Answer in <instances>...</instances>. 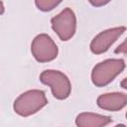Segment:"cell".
I'll list each match as a JSON object with an SVG mask.
<instances>
[{"instance_id":"5bb4252c","label":"cell","mask_w":127,"mask_h":127,"mask_svg":"<svg viewBox=\"0 0 127 127\" xmlns=\"http://www.w3.org/2000/svg\"><path fill=\"white\" fill-rule=\"evenodd\" d=\"M126 117H127V112H126Z\"/></svg>"},{"instance_id":"3957f363","label":"cell","mask_w":127,"mask_h":127,"mask_svg":"<svg viewBox=\"0 0 127 127\" xmlns=\"http://www.w3.org/2000/svg\"><path fill=\"white\" fill-rule=\"evenodd\" d=\"M42 83L51 87L53 95L60 100L65 99L69 96L71 91V84L68 77L60 70L47 69L40 75Z\"/></svg>"},{"instance_id":"30bf717a","label":"cell","mask_w":127,"mask_h":127,"mask_svg":"<svg viewBox=\"0 0 127 127\" xmlns=\"http://www.w3.org/2000/svg\"><path fill=\"white\" fill-rule=\"evenodd\" d=\"M115 54H127V38L125 39V41L120 44L115 50H114Z\"/></svg>"},{"instance_id":"4fadbf2b","label":"cell","mask_w":127,"mask_h":127,"mask_svg":"<svg viewBox=\"0 0 127 127\" xmlns=\"http://www.w3.org/2000/svg\"><path fill=\"white\" fill-rule=\"evenodd\" d=\"M115 127H126L125 125H123V124H118V125H116Z\"/></svg>"},{"instance_id":"6da1fadb","label":"cell","mask_w":127,"mask_h":127,"mask_svg":"<svg viewBox=\"0 0 127 127\" xmlns=\"http://www.w3.org/2000/svg\"><path fill=\"white\" fill-rule=\"evenodd\" d=\"M47 103L48 99L44 91L32 89L19 95L14 101L13 108L17 114L26 117L38 112Z\"/></svg>"},{"instance_id":"7a4b0ae2","label":"cell","mask_w":127,"mask_h":127,"mask_svg":"<svg viewBox=\"0 0 127 127\" xmlns=\"http://www.w3.org/2000/svg\"><path fill=\"white\" fill-rule=\"evenodd\" d=\"M125 67V62L121 59H109L97 64L91 71L92 83L98 87L110 83Z\"/></svg>"},{"instance_id":"277c9868","label":"cell","mask_w":127,"mask_h":127,"mask_svg":"<svg viewBox=\"0 0 127 127\" xmlns=\"http://www.w3.org/2000/svg\"><path fill=\"white\" fill-rule=\"evenodd\" d=\"M51 23L53 30L63 41L69 40L75 33L76 17L69 7L64 8L60 14L53 17Z\"/></svg>"},{"instance_id":"9c48e42d","label":"cell","mask_w":127,"mask_h":127,"mask_svg":"<svg viewBox=\"0 0 127 127\" xmlns=\"http://www.w3.org/2000/svg\"><path fill=\"white\" fill-rule=\"evenodd\" d=\"M61 3V1H47V0H44V1H42V0H37L36 2H35V4L37 5V7H38V9H40V10H42V11H51V10H53L57 5H59Z\"/></svg>"},{"instance_id":"52a82bcc","label":"cell","mask_w":127,"mask_h":127,"mask_svg":"<svg viewBox=\"0 0 127 127\" xmlns=\"http://www.w3.org/2000/svg\"><path fill=\"white\" fill-rule=\"evenodd\" d=\"M97 105L104 110L117 111L127 105V94L122 92H112L101 94L97 98Z\"/></svg>"},{"instance_id":"7c38bea8","label":"cell","mask_w":127,"mask_h":127,"mask_svg":"<svg viewBox=\"0 0 127 127\" xmlns=\"http://www.w3.org/2000/svg\"><path fill=\"white\" fill-rule=\"evenodd\" d=\"M120 85H121V87H123V88L127 89V77H126V78H124V79L121 81Z\"/></svg>"},{"instance_id":"ba28073f","label":"cell","mask_w":127,"mask_h":127,"mask_svg":"<svg viewBox=\"0 0 127 127\" xmlns=\"http://www.w3.org/2000/svg\"><path fill=\"white\" fill-rule=\"evenodd\" d=\"M110 122H112L111 117L91 112L80 113L75 119L77 127H104Z\"/></svg>"},{"instance_id":"8fae6325","label":"cell","mask_w":127,"mask_h":127,"mask_svg":"<svg viewBox=\"0 0 127 127\" xmlns=\"http://www.w3.org/2000/svg\"><path fill=\"white\" fill-rule=\"evenodd\" d=\"M90 3L92 4V5H94V6H100V5H104V4H107L108 3V1H105V2H93V1H90Z\"/></svg>"},{"instance_id":"5b68a950","label":"cell","mask_w":127,"mask_h":127,"mask_svg":"<svg viewBox=\"0 0 127 127\" xmlns=\"http://www.w3.org/2000/svg\"><path fill=\"white\" fill-rule=\"evenodd\" d=\"M31 52L39 63H47L55 60L58 56V47L53 39L47 34L35 37L31 44Z\"/></svg>"},{"instance_id":"8992f818","label":"cell","mask_w":127,"mask_h":127,"mask_svg":"<svg viewBox=\"0 0 127 127\" xmlns=\"http://www.w3.org/2000/svg\"><path fill=\"white\" fill-rule=\"evenodd\" d=\"M126 31V27L120 26L115 28H110L102 31L96 35L90 43V50L93 54L99 55L105 53L110 46Z\"/></svg>"}]
</instances>
